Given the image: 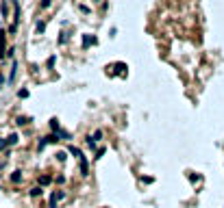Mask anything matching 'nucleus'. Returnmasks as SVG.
Here are the masks:
<instances>
[{
	"mask_svg": "<svg viewBox=\"0 0 224 208\" xmlns=\"http://www.w3.org/2000/svg\"><path fill=\"white\" fill-rule=\"evenodd\" d=\"M11 180H13V182H20V180H22V176H20V171H13V176H11Z\"/></svg>",
	"mask_w": 224,
	"mask_h": 208,
	"instance_id": "nucleus-6",
	"label": "nucleus"
},
{
	"mask_svg": "<svg viewBox=\"0 0 224 208\" xmlns=\"http://www.w3.org/2000/svg\"><path fill=\"white\" fill-rule=\"evenodd\" d=\"M61 197H63V193H54L50 197V208H57V200H61Z\"/></svg>",
	"mask_w": 224,
	"mask_h": 208,
	"instance_id": "nucleus-1",
	"label": "nucleus"
},
{
	"mask_svg": "<svg viewBox=\"0 0 224 208\" xmlns=\"http://www.w3.org/2000/svg\"><path fill=\"white\" fill-rule=\"evenodd\" d=\"M57 158H59L61 163H63V161H65V152H59V154H57Z\"/></svg>",
	"mask_w": 224,
	"mask_h": 208,
	"instance_id": "nucleus-11",
	"label": "nucleus"
},
{
	"mask_svg": "<svg viewBox=\"0 0 224 208\" xmlns=\"http://www.w3.org/2000/svg\"><path fill=\"white\" fill-rule=\"evenodd\" d=\"M26 122H28V119H26V117H18V126H22V124H26Z\"/></svg>",
	"mask_w": 224,
	"mask_h": 208,
	"instance_id": "nucleus-12",
	"label": "nucleus"
},
{
	"mask_svg": "<svg viewBox=\"0 0 224 208\" xmlns=\"http://www.w3.org/2000/svg\"><path fill=\"white\" fill-rule=\"evenodd\" d=\"M100 137H102V132H100V130H96V132H94V139H91V141H98Z\"/></svg>",
	"mask_w": 224,
	"mask_h": 208,
	"instance_id": "nucleus-10",
	"label": "nucleus"
},
{
	"mask_svg": "<svg viewBox=\"0 0 224 208\" xmlns=\"http://www.w3.org/2000/svg\"><path fill=\"white\" fill-rule=\"evenodd\" d=\"M18 95H20V98H28V91H26V89H20Z\"/></svg>",
	"mask_w": 224,
	"mask_h": 208,
	"instance_id": "nucleus-9",
	"label": "nucleus"
},
{
	"mask_svg": "<svg viewBox=\"0 0 224 208\" xmlns=\"http://www.w3.org/2000/svg\"><path fill=\"white\" fill-rule=\"evenodd\" d=\"M31 195H33V197H37V195H42V189H39V186H35V189H31Z\"/></svg>",
	"mask_w": 224,
	"mask_h": 208,
	"instance_id": "nucleus-7",
	"label": "nucleus"
},
{
	"mask_svg": "<svg viewBox=\"0 0 224 208\" xmlns=\"http://www.w3.org/2000/svg\"><path fill=\"white\" fill-rule=\"evenodd\" d=\"M89 43H96V37H89V35H83V48H87Z\"/></svg>",
	"mask_w": 224,
	"mask_h": 208,
	"instance_id": "nucleus-3",
	"label": "nucleus"
},
{
	"mask_svg": "<svg viewBox=\"0 0 224 208\" xmlns=\"http://www.w3.org/2000/svg\"><path fill=\"white\" fill-rule=\"evenodd\" d=\"M46 31V24L44 22H37V33H44Z\"/></svg>",
	"mask_w": 224,
	"mask_h": 208,
	"instance_id": "nucleus-8",
	"label": "nucleus"
},
{
	"mask_svg": "<svg viewBox=\"0 0 224 208\" xmlns=\"http://www.w3.org/2000/svg\"><path fill=\"white\" fill-rule=\"evenodd\" d=\"M70 154H74V156H76V158H79V161H81V158H85V156H83V152H81V150H79V148H74V145H72V148H70Z\"/></svg>",
	"mask_w": 224,
	"mask_h": 208,
	"instance_id": "nucleus-2",
	"label": "nucleus"
},
{
	"mask_svg": "<svg viewBox=\"0 0 224 208\" xmlns=\"http://www.w3.org/2000/svg\"><path fill=\"white\" fill-rule=\"evenodd\" d=\"M15 143H18V137H15V134H11V137L7 139V145H15Z\"/></svg>",
	"mask_w": 224,
	"mask_h": 208,
	"instance_id": "nucleus-5",
	"label": "nucleus"
},
{
	"mask_svg": "<svg viewBox=\"0 0 224 208\" xmlns=\"http://www.w3.org/2000/svg\"><path fill=\"white\" fill-rule=\"evenodd\" d=\"M42 7H44V9H48V7H50V0H42Z\"/></svg>",
	"mask_w": 224,
	"mask_h": 208,
	"instance_id": "nucleus-14",
	"label": "nucleus"
},
{
	"mask_svg": "<svg viewBox=\"0 0 224 208\" xmlns=\"http://www.w3.org/2000/svg\"><path fill=\"white\" fill-rule=\"evenodd\" d=\"M39 182H42V184H48V182H50V178H48V176H42V180H39Z\"/></svg>",
	"mask_w": 224,
	"mask_h": 208,
	"instance_id": "nucleus-13",
	"label": "nucleus"
},
{
	"mask_svg": "<svg viewBox=\"0 0 224 208\" xmlns=\"http://www.w3.org/2000/svg\"><path fill=\"white\" fill-rule=\"evenodd\" d=\"M15 74H18V63H13V67H11V76H9V80H13V78H15Z\"/></svg>",
	"mask_w": 224,
	"mask_h": 208,
	"instance_id": "nucleus-4",
	"label": "nucleus"
},
{
	"mask_svg": "<svg viewBox=\"0 0 224 208\" xmlns=\"http://www.w3.org/2000/svg\"><path fill=\"white\" fill-rule=\"evenodd\" d=\"M4 145H7V143H4V141H2V139H0V150H2V148H4Z\"/></svg>",
	"mask_w": 224,
	"mask_h": 208,
	"instance_id": "nucleus-15",
	"label": "nucleus"
}]
</instances>
